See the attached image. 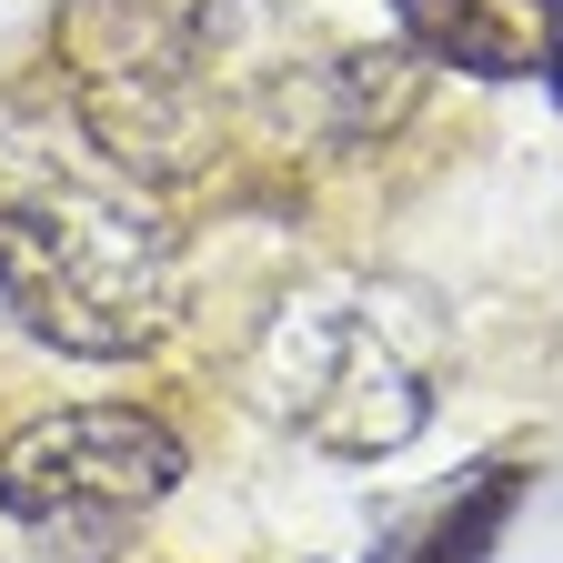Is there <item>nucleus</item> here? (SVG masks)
<instances>
[{
    "label": "nucleus",
    "instance_id": "obj_6",
    "mask_svg": "<svg viewBox=\"0 0 563 563\" xmlns=\"http://www.w3.org/2000/svg\"><path fill=\"white\" fill-rule=\"evenodd\" d=\"M514 493H523V473H483L453 514H433V523H422V543H412L402 563H473V553L493 543V523L514 514Z\"/></svg>",
    "mask_w": 563,
    "mask_h": 563
},
{
    "label": "nucleus",
    "instance_id": "obj_5",
    "mask_svg": "<svg viewBox=\"0 0 563 563\" xmlns=\"http://www.w3.org/2000/svg\"><path fill=\"white\" fill-rule=\"evenodd\" d=\"M393 11H402V41H412V51H433V60H453V70H483V81H504V70L533 60V51L504 31L493 0H393Z\"/></svg>",
    "mask_w": 563,
    "mask_h": 563
},
{
    "label": "nucleus",
    "instance_id": "obj_1",
    "mask_svg": "<svg viewBox=\"0 0 563 563\" xmlns=\"http://www.w3.org/2000/svg\"><path fill=\"white\" fill-rule=\"evenodd\" d=\"M70 101H0V302L81 363H131L181 322V242Z\"/></svg>",
    "mask_w": 563,
    "mask_h": 563
},
{
    "label": "nucleus",
    "instance_id": "obj_2",
    "mask_svg": "<svg viewBox=\"0 0 563 563\" xmlns=\"http://www.w3.org/2000/svg\"><path fill=\"white\" fill-rule=\"evenodd\" d=\"M60 101L131 181H201L222 152L201 31L172 0H70L60 11Z\"/></svg>",
    "mask_w": 563,
    "mask_h": 563
},
{
    "label": "nucleus",
    "instance_id": "obj_3",
    "mask_svg": "<svg viewBox=\"0 0 563 563\" xmlns=\"http://www.w3.org/2000/svg\"><path fill=\"white\" fill-rule=\"evenodd\" d=\"M262 393H272V412L292 422L302 443L352 453V463L412 443L422 412H433L422 352L363 292H312L292 312H272V332H262Z\"/></svg>",
    "mask_w": 563,
    "mask_h": 563
},
{
    "label": "nucleus",
    "instance_id": "obj_4",
    "mask_svg": "<svg viewBox=\"0 0 563 563\" xmlns=\"http://www.w3.org/2000/svg\"><path fill=\"white\" fill-rule=\"evenodd\" d=\"M181 483V433L141 402H70L41 412L0 453V504L41 533H111L141 523Z\"/></svg>",
    "mask_w": 563,
    "mask_h": 563
}]
</instances>
